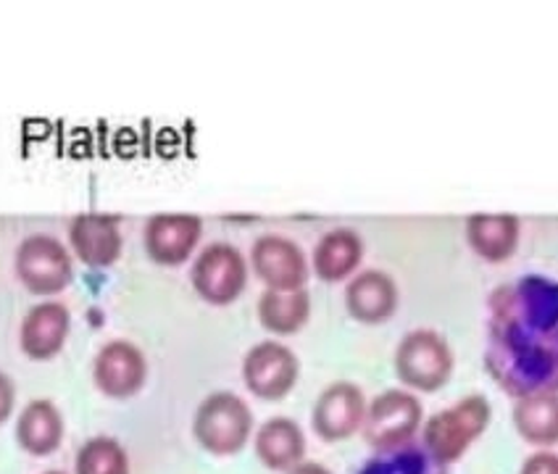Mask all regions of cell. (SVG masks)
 <instances>
[{
    "label": "cell",
    "mask_w": 558,
    "mask_h": 474,
    "mask_svg": "<svg viewBox=\"0 0 558 474\" xmlns=\"http://www.w3.org/2000/svg\"><path fill=\"white\" fill-rule=\"evenodd\" d=\"M74 472L77 474H130V457L124 446L109 435L90 438L77 451L74 459Z\"/></svg>",
    "instance_id": "23"
},
{
    "label": "cell",
    "mask_w": 558,
    "mask_h": 474,
    "mask_svg": "<svg viewBox=\"0 0 558 474\" xmlns=\"http://www.w3.org/2000/svg\"><path fill=\"white\" fill-rule=\"evenodd\" d=\"M69 243L82 264L93 269H106L119 262L124 248L119 217L109 214H80L69 224Z\"/></svg>",
    "instance_id": "13"
},
{
    "label": "cell",
    "mask_w": 558,
    "mask_h": 474,
    "mask_svg": "<svg viewBox=\"0 0 558 474\" xmlns=\"http://www.w3.org/2000/svg\"><path fill=\"white\" fill-rule=\"evenodd\" d=\"M43 474H66V472H59V470H50V472H43Z\"/></svg>",
    "instance_id": "27"
},
{
    "label": "cell",
    "mask_w": 558,
    "mask_h": 474,
    "mask_svg": "<svg viewBox=\"0 0 558 474\" xmlns=\"http://www.w3.org/2000/svg\"><path fill=\"white\" fill-rule=\"evenodd\" d=\"M366 396L353 382H332L316 398L311 427L327 442L348 440L356 435L366 416Z\"/></svg>",
    "instance_id": "9"
},
{
    "label": "cell",
    "mask_w": 558,
    "mask_h": 474,
    "mask_svg": "<svg viewBox=\"0 0 558 474\" xmlns=\"http://www.w3.org/2000/svg\"><path fill=\"white\" fill-rule=\"evenodd\" d=\"M251 264L256 275L262 277L266 290H306L308 262L301 245L282 235H264L253 243Z\"/></svg>",
    "instance_id": "10"
},
{
    "label": "cell",
    "mask_w": 558,
    "mask_h": 474,
    "mask_svg": "<svg viewBox=\"0 0 558 474\" xmlns=\"http://www.w3.org/2000/svg\"><path fill=\"white\" fill-rule=\"evenodd\" d=\"M485 364L509 396L558 390V284L543 277L506 284L490 299Z\"/></svg>",
    "instance_id": "1"
},
{
    "label": "cell",
    "mask_w": 558,
    "mask_h": 474,
    "mask_svg": "<svg viewBox=\"0 0 558 474\" xmlns=\"http://www.w3.org/2000/svg\"><path fill=\"white\" fill-rule=\"evenodd\" d=\"M490 403L485 396H464L453 406L437 411L433 420L424 422V448L446 466L456 464L490 425Z\"/></svg>",
    "instance_id": "2"
},
{
    "label": "cell",
    "mask_w": 558,
    "mask_h": 474,
    "mask_svg": "<svg viewBox=\"0 0 558 474\" xmlns=\"http://www.w3.org/2000/svg\"><path fill=\"white\" fill-rule=\"evenodd\" d=\"M93 379L109 398H132L148 379L145 353L130 340H111L98 351L93 362Z\"/></svg>",
    "instance_id": "11"
},
{
    "label": "cell",
    "mask_w": 558,
    "mask_h": 474,
    "mask_svg": "<svg viewBox=\"0 0 558 474\" xmlns=\"http://www.w3.org/2000/svg\"><path fill=\"white\" fill-rule=\"evenodd\" d=\"M288 474H332L325 464H316V461H301V464L293 466Z\"/></svg>",
    "instance_id": "26"
},
{
    "label": "cell",
    "mask_w": 558,
    "mask_h": 474,
    "mask_svg": "<svg viewBox=\"0 0 558 474\" xmlns=\"http://www.w3.org/2000/svg\"><path fill=\"white\" fill-rule=\"evenodd\" d=\"M513 427L532 446L558 442V393L519 398L517 409H513Z\"/></svg>",
    "instance_id": "20"
},
{
    "label": "cell",
    "mask_w": 558,
    "mask_h": 474,
    "mask_svg": "<svg viewBox=\"0 0 558 474\" xmlns=\"http://www.w3.org/2000/svg\"><path fill=\"white\" fill-rule=\"evenodd\" d=\"M19 282L35 295H56L72 282V256L61 240L50 235H29L22 240L14 256Z\"/></svg>",
    "instance_id": "7"
},
{
    "label": "cell",
    "mask_w": 558,
    "mask_h": 474,
    "mask_svg": "<svg viewBox=\"0 0 558 474\" xmlns=\"http://www.w3.org/2000/svg\"><path fill=\"white\" fill-rule=\"evenodd\" d=\"M253 448L266 470L288 474L306 457V435L290 416H271L258 427Z\"/></svg>",
    "instance_id": "16"
},
{
    "label": "cell",
    "mask_w": 558,
    "mask_h": 474,
    "mask_svg": "<svg viewBox=\"0 0 558 474\" xmlns=\"http://www.w3.org/2000/svg\"><path fill=\"white\" fill-rule=\"evenodd\" d=\"M195 293L211 306H230L248 284V264L232 243H211L195 258L190 271Z\"/></svg>",
    "instance_id": "6"
},
{
    "label": "cell",
    "mask_w": 558,
    "mask_h": 474,
    "mask_svg": "<svg viewBox=\"0 0 558 474\" xmlns=\"http://www.w3.org/2000/svg\"><path fill=\"white\" fill-rule=\"evenodd\" d=\"M364 258V240L348 227H335L314 248V271L322 282H342L359 269Z\"/></svg>",
    "instance_id": "18"
},
{
    "label": "cell",
    "mask_w": 558,
    "mask_h": 474,
    "mask_svg": "<svg viewBox=\"0 0 558 474\" xmlns=\"http://www.w3.org/2000/svg\"><path fill=\"white\" fill-rule=\"evenodd\" d=\"M422 416V403L411 390H385L366 406L361 433L374 451H388L414 440Z\"/></svg>",
    "instance_id": "5"
},
{
    "label": "cell",
    "mask_w": 558,
    "mask_h": 474,
    "mask_svg": "<svg viewBox=\"0 0 558 474\" xmlns=\"http://www.w3.org/2000/svg\"><path fill=\"white\" fill-rule=\"evenodd\" d=\"M311 316V299L306 290H266L258 301V319L269 332L293 335L301 330Z\"/></svg>",
    "instance_id": "22"
},
{
    "label": "cell",
    "mask_w": 558,
    "mask_h": 474,
    "mask_svg": "<svg viewBox=\"0 0 558 474\" xmlns=\"http://www.w3.org/2000/svg\"><path fill=\"white\" fill-rule=\"evenodd\" d=\"M301 362L288 345L264 340L253 345L243 358V382L262 401H279L295 388Z\"/></svg>",
    "instance_id": "8"
},
{
    "label": "cell",
    "mask_w": 558,
    "mask_h": 474,
    "mask_svg": "<svg viewBox=\"0 0 558 474\" xmlns=\"http://www.w3.org/2000/svg\"><path fill=\"white\" fill-rule=\"evenodd\" d=\"M253 433V411L230 390H217L201 401L193 420L198 446L211 457H234L245 448Z\"/></svg>",
    "instance_id": "3"
},
{
    "label": "cell",
    "mask_w": 558,
    "mask_h": 474,
    "mask_svg": "<svg viewBox=\"0 0 558 474\" xmlns=\"http://www.w3.org/2000/svg\"><path fill=\"white\" fill-rule=\"evenodd\" d=\"M69 330H72V314L63 303H37L24 314L22 330H19V345H22L24 356L35 358V362H48V358L61 353Z\"/></svg>",
    "instance_id": "14"
},
{
    "label": "cell",
    "mask_w": 558,
    "mask_h": 474,
    "mask_svg": "<svg viewBox=\"0 0 558 474\" xmlns=\"http://www.w3.org/2000/svg\"><path fill=\"white\" fill-rule=\"evenodd\" d=\"M466 240L485 262H506L517 251L519 221L509 214H477L466 221Z\"/></svg>",
    "instance_id": "19"
},
{
    "label": "cell",
    "mask_w": 558,
    "mask_h": 474,
    "mask_svg": "<svg viewBox=\"0 0 558 474\" xmlns=\"http://www.w3.org/2000/svg\"><path fill=\"white\" fill-rule=\"evenodd\" d=\"M14 403H16L14 382H11L9 375H3V372H0V425H3V422L11 416Z\"/></svg>",
    "instance_id": "25"
},
{
    "label": "cell",
    "mask_w": 558,
    "mask_h": 474,
    "mask_svg": "<svg viewBox=\"0 0 558 474\" xmlns=\"http://www.w3.org/2000/svg\"><path fill=\"white\" fill-rule=\"evenodd\" d=\"M348 314L361 325H383L398 308V288L383 269H364L345 288Z\"/></svg>",
    "instance_id": "15"
},
{
    "label": "cell",
    "mask_w": 558,
    "mask_h": 474,
    "mask_svg": "<svg viewBox=\"0 0 558 474\" xmlns=\"http://www.w3.org/2000/svg\"><path fill=\"white\" fill-rule=\"evenodd\" d=\"M356 474H450L442 461L424 448V442H405V446L377 451L359 466Z\"/></svg>",
    "instance_id": "21"
},
{
    "label": "cell",
    "mask_w": 558,
    "mask_h": 474,
    "mask_svg": "<svg viewBox=\"0 0 558 474\" xmlns=\"http://www.w3.org/2000/svg\"><path fill=\"white\" fill-rule=\"evenodd\" d=\"M63 440V416L59 406L46 398H37L24 406L16 422V442L29 457H50Z\"/></svg>",
    "instance_id": "17"
},
{
    "label": "cell",
    "mask_w": 558,
    "mask_h": 474,
    "mask_svg": "<svg viewBox=\"0 0 558 474\" xmlns=\"http://www.w3.org/2000/svg\"><path fill=\"white\" fill-rule=\"evenodd\" d=\"M203 235V221L195 214H156L145 224V251L161 267H180L193 256Z\"/></svg>",
    "instance_id": "12"
},
{
    "label": "cell",
    "mask_w": 558,
    "mask_h": 474,
    "mask_svg": "<svg viewBox=\"0 0 558 474\" xmlns=\"http://www.w3.org/2000/svg\"><path fill=\"white\" fill-rule=\"evenodd\" d=\"M522 474H558V457L550 451L532 453V457L524 461Z\"/></svg>",
    "instance_id": "24"
},
{
    "label": "cell",
    "mask_w": 558,
    "mask_h": 474,
    "mask_svg": "<svg viewBox=\"0 0 558 474\" xmlns=\"http://www.w3.org/2000/svg\"><path fill=\"white\" fill-rule=\"evenodd\" d=\"M453 351L442 335L427 327L411 330L398 343L396 351V375L405 388L418 390V393H435L446 388L453 377Z\"/></svg>",
    "instance_id": "4"
}]
</instances>
